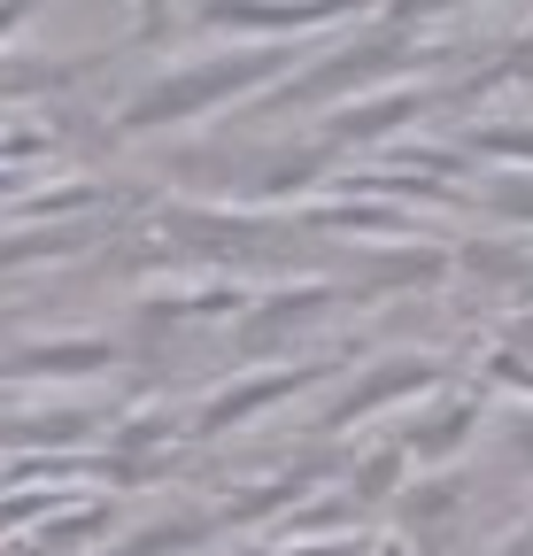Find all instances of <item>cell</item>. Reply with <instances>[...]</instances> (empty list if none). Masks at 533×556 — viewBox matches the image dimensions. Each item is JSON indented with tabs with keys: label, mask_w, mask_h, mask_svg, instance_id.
<instances>
[{
	"label": "cell",
	"mask_w": 533,
	"mask_h": 556,
	"mask_svg": "<svg viewBox=\"0 0 533 556\" xmlns=\"http://www.w3.org/2000/svg\"><path fill=\"white\" fill-rule=\"evenodd\" d=\"M294 47L302 39H232L217 54L170 62V70H155V78L109 116V131L116 139H155V131H178V124H202V116H217L232 101H255L263 86H279L287 70H302Z\"/></svg>",
	"instance_id": "6da1fadb"
},
{
	"label": "cell",
	"mask_w": 533,
	"mask_h": 556,
	"mask_svg": "<svg viewBox=\"0 0 533 556\" xmlns=\"http://www.w3.org/2000/svg\"><path fill=\"white\" fill-rule=\"evenodd\" d=\"M448 62H456V47H448V39H418L410 24L371 16L356 39L309 54L302 70H287L271 93H255V101H248V116L325 109V101H341V93H356V101H364V93H379V86H394V78H426V70H448Z\"/></svg>",
	"instance_id": "7a4b0ae2"
},
{
	"label": "cell",
	"mask_w": 533,
	"mask_h": 556,
	"mask_svg": "<svg viewBox=\"0 0 533 556\" xmlns=\"http://www.w3.org/2000/svg\"><path fill=\"white\" fill-rule=\"evenodd\" d=\"M341 371H348V356H309V364L240 371V379H225L217 394H202V402L186 409V441H225V433L255 426L263 409H279V402H294V394H309V387H325V379H341Z\"/></svg>",
	"instance_id": "3957f363"
},
{
	"label": "cell",
	"mask_w": 533,
	"mask_h": 556,
	"mask_svg": "<svg viewBox=\"0 0 533 556\" xmlns=\"http://www.w3.org/2000/svg\"><path fill=\"white\" fill-rule=\"evenodd\" d=\"M386 0H193V31H232V39H309L325 24H356Z\"/></svg>",
	"instance_id": "277c9868"
},
{
	"label": "cell",
	"mask_w": 533,
	"mask_h": 556,
	"mask_svg": "<svg viewBox=\"0 0 533 556\" xmlns=\"http://www.w3.org/2000/svg\"><path fill=\"white\" fill-rule=\"evenodd\" d=\"M448 379V364H433V356H386V364H364L341 394H332L325 409H317V426L309 433H348V426H364V417H379V409H394V402H418V394H433Z\"/></svg>",
	"instance_id": "5b68a950"
},
{
	"label": "cell",
	"mask_w": 533,
	"mask_h": 556,
	"mask_svg": "<svg viewBox=\"0 0 533 556\" xmlns=\"http://www.w3.org/2000/svg\"><path fill=\"white\" fill-rule=\"evenodd\" d=\"M448 101V86H403V93H364V101H348V109H332L325 116V148L332 155H371V148H394L418 116H433Z\"/></svg>",
	"instance_id": "8992f818"
},
{
	"label": "cell",
	"mask_w": 533,
	"mask_h": 556,
	"mask_svg": "<svg viewBox=\"0 0 533 556\" xmlns=\"http://www.w3.org/2000/svg\"><path fill=\"white\" fill-rule=\"evenodd\" d=\"M131 364L124 340H101V332H78V340H24L0 356V387L9 379H93V371H116Z\"/></svg>",
	"instance_id": "52a82bcc"
},
{
	"label": "cell",
	"mask_w": 533,
	"mask_h": 556,
	"mask_svg": "<svg viewBox=\"0 0 533 556\" xmlns=\"http://www.w3.org/2000/svg\"><path fill=\"white\" fill-rule=\"evenodd\" d=\"M487 426V394H441L410 417V433H403V456H418V471H441L464 456V441H472Z\"/></svg>",
	"instance_id": "ba28073f"
},
{
	"label": "cell",
	"mask_w": 533,
	"mask_h": 556,
	"mask_svg": "<svg viewBox=\"0 0 533 556\" xmlns=\"http://www.w3.org/2000/svg\"><path fill=\"white\" fill-rule=\"evenodd\" d=\"M294 217L309 232H348V240H371V248H418V225H410V208L403 201H332V208H294Z\"/></svg>",
	"instance_id": "9c48e42d"
},
{
	"label": "cell",
	"mask_w": 533,
	"mask_h": 556,
	"mask_svg": "<svg viewBox=\"0 0 533 556\" xmlns=\"http://www.w3.org/2000/svg\"><path fill=\"white\" fill-rule=\"evenodd\" d=\"M332 302H341V287H294V294H255L240 317V340L248 348H271V340H287V332H302L309 317H325Z\"/></svg>",
	"instance_id": "30bf717a"
},
{
	"label": "cell",
	"mask_w": 533,
	"mask_h": 556,
	"mask_svg": "<svg viewBox=\"0 0 533 556\" xmlns=\"http://www.w3.org/2000/svg\"><path fill=\"white\" fill-rule=\"evenodd\" d=\"M325 178H341V155H332L325 139H317V148H279V163L255 170V201H302Z\"/></svg>",
	"instance_id": "8fae6325"
},
{
	"label": "cell",
	"mask_w": 533,
	"mask_h": 556,
	"mask_svg": "<svg viewBox=\"0 0 533 556\" xmlns=\"http://www.w3.org/2000/svg\"><path fill=\"white\" fill-rule=\"evenodd\" d=\"M225 526L210 518V510H193V518H163V526H140V533H124L116 548H101V556H210V541H217Z\"/></svg>",
	"instance_id": "7c38bea8"
},
{
	"label": "cell",
	"mask_w": 533,
	"mask_h": 556,
	"mask_svg": "<svg viewBox=\"0 0 533 556\" xmlns=\"http://www.w3.org/2000/svg\"><path fill=\"white\" fill-rule=\"evenodd\" d=\"M109 232V217H86V225H39V232H16V240H0V270H16V263H71L86 255L93 240Z\"/></svg>",
	"instance_id": "4fadbf2b"
},
{
	"label": "cell",
	"mask_w": 533,
	"mask_h": 556,
	"mask_svg": "<svg viewBox=\"0 0 533 556\" xmlns=\"http://www.w3.org/2000/svg\"><path fill=\"white\" fill-rule=\"evenodd\" d=\"M255 294L232 287V278H210V287H170L148 302V317H170V325H210V317H240Z\"/></svg>",
	"instance_id": "5bb4252c"
},
{
	"label": "cell",
	"mask_w": 533,
	"mask_h": 556,
	"mask_svg": "<svg viewBox=\"0 0 533 556\" xmlns=\"http://www.w3.org/2000/svg\"><path fill=\"white\" fill-rule=\"evenodd\" d=\"M464 495H472V479H464L456 464H441L433 479L403 486V495H394V510H403V526H448V518L464 510Z\"/></svg>",
	"instance_id": "9a60e30c"
},
{
	"label": "cell",
	"mask_w": 533,
	"mask_h": 556,
	"mask_svg": "<svg viewBox=\"0 0 533 556\" xmlns=\"http://www.w3.org/2000/svg\"><path fill=\"white\" fill-rule=\"evenodd\" d=\"M403 471H410V456H403V441H386V448H371L364 456V471H348V479H332L341 495L364 510V503H394L403 495Z\"/></svg>",
	"instance_id": "2e32d148"
},
{
	"label": "cell",
	"mask_w": 533,
	"mask_h": 556,
	"mask_svg": "<svg viewBox=\"0 0 533 556\" xmlns=\"http://www.w3.org/2000/svg\"><path fill=\"white\" fill-rule=\"evenodd\" d=\"M472 193H480L487 217H503V225H533V170H495V178H480Z\"/></svg>",
	"instance_id": "e0dca14e"
},
{
	"label": "cell",
	"mask_w": 533,
	"mask_h": 556,
	"mask_svg": "<svg viewBox=\"0 0 533 556\" xmlns=\"http://www.w3.org/2000/svg\"><path fill=\"white\" fill-rule=\"evenodd\" d=\"M93 433V417H78V409H54V417H9L0 426V441H47V448H78Z\"/></svg>",
	"instance_id": "ac0fdd59"
},
{
	"label": "cell",
	"mask_w": 533,
	"mask_h": 556,
	"mask_svg": "<svg viewBox=\"0 0 533 556\" xmlns=\"http://www.w3.org/2000/svg\"><path fill=\"white\" fill-rule=\"evenodd\" d=\"M464 148L472 155H495V163H518V170H533V124H472L464 131Z\"/></svg>",
	"instance_id": "d6986e66"
},
{
	"label": "cell",
	"mask_w": 533,
	"mask_h": 556,
	"mask_svg": "<svg viewBox=\"0 0 533 556\" xmlns=\"http://www.w3.org/2000/svg\"><path fill=\"white\" fill-rule=\"evenodd\" d=\"M178 24H193V0H131V39L140 47H163Z\"/></svg>",
	"instance_id": "ffe728a7"
},
{
	"label": "cell",
	"mask_w": 533,
	"mask_h": 556,
	"mask_svg": "<svg viewBox=\"0 0 533 556\" xmlns=\"http://www.w3.org/2000/svg\"><path fill=\"white\" fill-rule=\"evenodd\" d=\"M495 433H503V456L533 471V402H510V409L495 417Z\"/></svg>",
	"instance_id": "44dd1931"
},
{
	"label": "cell",
	"mask_w": 533,
	"mask_h": 556,
	"mask_svg": "<svg viewBox=\"0 0 533 556\" xmlns=\"http://www.w3.org/2000/svg\"><path fill=\"white\" fill-rule=\"evenodd\" d=\"M371 533H317V541H279V556H371Z\"/></svg>",
	"instance_id": "7402d4cb"
},
{
	"label": "cell",
	"mask_w": 533,
	"mask_h": 556,
	"mask_svg": "<svg viewBox=\"0 0 533 556\" xmlns=\"http://www.w3.org/2000/svg\"><path fill=\"white\" fill-rule=\"evenodd\" d=\"M456 9H472V0H386L394 24H433V16H456Z\"/></svg>",
	"instance_id": "603a6c76"
},
{
	"label": "cell",
	"mask_w": 533,
	"mask_h": 556,
	"mask_svg": "<svg viewBox=\"0 0 533 556\" xmlns=\"http://www.w3.org/2000/svg\"><path fill=\"white\" fill-rule=\"evenodd\" d=\"M31 9H39V0H0V39L24 31V24H31Z\"/></svg>",
	"instance_id": "cb8c5ba5"
},
{
	"label": "cell",
	"mask_w": 533,
	"mask_h": 556,
	"mask_svg": "<svg viewBox=\"0 0 533 556\" xmlns=\"http://www.w3.org/2000/svg\"><path fill=\"white\" fill-rule=\"evenodd\" d=\"M495 556H533V518H525V526H518V533H510V541H503Z\"/></svg>",
	"instance_id": "d4e9b609"
},
{
	"label": "cell",
	"mask_w": 533,
	"mask_h": 556,
	"mask_svg": "<svg viewBox=\"0 0 533 556\" xmlns=\"http://www.w3.org/2000/svg\"><path fill=\"white\" fill-rule=\"evenodd\" d=\"M31 186H24V170H0V208H9V201H24Z\"/></svg>",
	"instance_id": "484cf974"
},
{
	"label": "cell",
	"mask_w": 533,
	"mask_h": 556,
	"mask_svg": "<svg viewBox=\"0 0 533 556\" xmlns=\"http://www.w3.org/2000/svg\"><path fill=\"white\" fill-rule=\"evenodd\" d=\"M225 556H279V541H232Z\"/></svg>",
	"instance_id": "4316f807"
}]
</instances>
